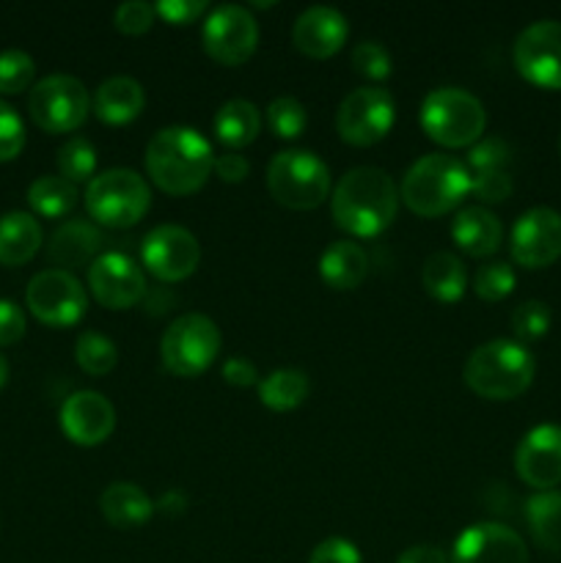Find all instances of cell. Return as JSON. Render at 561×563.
Returning <instances> with one entry per match:
<instances>
[{
    "label": "cell",
    "mask_w": 561,
    "mask_h": 563,
    "mask_svg": "<svg viewBox=\"0 0 561 563\" xmlns=\"http://www.w3.org/2000/svg\"><path fill=\"white\" fill-rule=\"evenodd\" d=\"M220 374H223L226 383L234 385V388H251V385H258V368L253 366L248 357H229V361L223 363V368H220Z\"/></svg>",
    "instance_id": "obj_47"
},
{
    "label": "cell",
    "mask_w": 561,
    "mask_h": 563,
    "mask_svg": "<svg viewBox=\"0 0 561 563\" xmlns=\"http://www.w3.org/2000/svg\"><path fill=\"white\" fill-rule=\"evenodd\" d=\"M209 3L207 0H160L154 5V14L163 16L170 25H187V22H196L198 16L207 14Z\"/></svg>",
    "instance_id": "obj_44"
},
{
    "label": "cell",
    "mask_w": 561,
    "mask_h": 563,
    "mask_svg": "<svg viewBox=\"0 0 561 563\" xmlns=\"http://www.w3.org/2000/svg\"><path fill=\"white\" fill-rule=\"evenodd\" d=\"M215 174L226 185H237V181H245V176L251 174V163L245 159V154L226 152L215 157Z\"/></svg>",
    "instance_id": "obj_46"
},
{
    "label": "cell",
    "mask_w": 561,
    "mask_h": 563,
    "mask_svg": "<svg viewBox=\"0 0 561 563\" xmlns=\"http://www.w3.org/2000/svg\"><path fill=\"white\" fill-rule=\"evenodd\" d=\"M143 104H146V91L130 75L108 77L94 93V113L105 124H130L143 113Z\"/></svg>",
    "instance_id": "obj_23"
},
{
    "label": "cell",
    "mask_w": 561,
    "mask_h": 563,
    "mask_svg": "<svg viewBox=\"0 0 561 563\" xmlns=\"http://www.w3.org/2000/svg\"><path fill=\"white\" fill-rule=\"evenodd\" d=\"M515 471L522 484L537 493H548L561 484V427L539 423L515 451Z\"/></svg>",
    "instance_id": "obj_17"
},
{
    "label": "cell",
    "mask_w": 561,
    "mask_h": 563,
    "mask_svg": "<svg viewBox=\"0 0 561 563\" xmlns=\"http://www.w3.org/2000/svg\"><path fill=\"white\" fill-rule=\"evenodd\" d=\"M399 201V187L383 168L358 165L333 187L330 212L341 231L358 240H372L394 223Z\"/></svg>",
    "instance_id": "obj_1"
},
{
    "label": "cell",
    "mask_w": 561,
    "mask_h": 563,
    "mask_svg": "<svg viewBox=\"0 0 561 563\" xmlns=\"http://www.w3.org/2000/svg\"><path fill=\"white\" fill-rule=\"evenodd\" d=\"M28 110L33 124L44 132H75L91 110V97L82 80L72 75H47L28 93Z\"/></svg>",
    "instance_id": "obj_9"
},
{
    "label": "cell",
    "mask_w": 561,
    "mask_h": 563,
    "mask_svg": "<svg viewBox=\"0 0 561 563\" xmlns=\"http://www.w3.org/2000/svg\"><path fill=\"white\" fill-rule=\"evenodd\" d=\"M350 22L333 5H311L295 20V47L308 58H330L344 47Z\"/></svg>",
    "instance_id": "obj_20"
},
{
    "label": "cell",
    "mask_w": 561,
    "mask_h": 563,
    "mask_svg": "<svg viewBox=\"0 0 561 563\" xmlns=\"http://www.w3.org/2000/svg\"><path fill=\"white\" fill-rule=\"evenodd\" d=\"M75 361L91 377H105L119 363V350H116L108 335L97 333V330H86L75 341Z\"/></svg>",
    "instance_id": "obj_32"
},
{
    "label": "cell",
    "mask_w": 561,
    "mask_h": 563,
    "mask_svg": "<svg viewBox=\"0 0 561 563\" xmlns=\"http://www.w3.org/2000/svg\"><path fill=\"white\" fill-rule=\"evenodd\" d=\"M58 170L66 181L80 185V181H91L97 176V148L91 146L88 137H69L64 146L58 148Z\"/></svg>",
    "instance_id": "obj_33"
},
{
    "label": "cell",
    "mask_w": 561,
    "mask_h": 563,
    "mask_svg": "<svg viewBox=\"0 0 561 563\" xmlns=\"http://www.w3.org/2000/svg\"><path fill=\"white\" fill-rule=\"evenodd\" d=\"M311 394L308 374L300 368H275L258 379V401L273 412L297 410Z\"/></svg>",
    "instance_id": "obj_30"
},
{
    "label": "cell",
    "mask_w": 561,
    "mask_h": 563,
    "mask_svg": "<svg viewBox=\"0 0 561 563\" xmlns=\"http://www.w3.org/2000/svg\"><path fill=\"white\" fill-rule=\"evenodd\" d=\"M42 225L31 212H6L0 218V264L22 267L42 247Z\"/></svg>",
    "instance_id": "obj_27"
},
{
    "label": "cell",
    "mask_w": 561,
    "mask_h": 563,
    "mask_svg": "<svg viewBox=\"0 0 561 563\" xmlns=\"http://www.w3.org/2000/svg\"><path fill=\"white\" fill-rule=\"evenodd\" d=\"M88 286L97 302L113 311L138 306L146 297V275L127 253L108 251L99 253L88 267Z\"/></svg>",
    "instance_id": "obj_16"
},
{
    "label": "cell",
    "mask_w": 561,
    "mask_h": 563,
    "mask_svg": "<svg viewBox=\"0 0 561 563\" xmlns=\"http://www.w3.org/2000/svg\"><path fill=\"white\" fill-rule=\"evenodd\" d=\"M25 302L33 317L50 328H72L86 317L88 297L80 280L66 269H42L25 289Z\"/></svg>",
    "instance_id": "obj_11"
},
{
    "label": "cell",
    "mask_w": 561,
    "mask_h": 563,
    "mask_svg": "<svg viewBox=\"0 0 561 563\" xmlns=\"http://www.w3.org/2000/svg\"><path fill=\"white\" fill-rule=\"evenodd\" d=\"M6 383H9V361L0 355V388H3Z\"/></svg>",
    "instance_id": "obj_50"
},
{
    "label": "cell",
    "mask_w": 561,
    "mask_h": 563,
    "mask_svg": "<svg viewBox=\"0 0 561 563\" xmlns=\"http://www.w3.org/2000/svg\"><path fill=\"white\" fill-rule=\"evenodd\" d=\"M61 429L82 449L105 443L116 429V410L97 390H77L61 405Z\"/></svg>",
    "instance_id": "obj_19"
},
{
    "label": "cell",
    "mask_w": 561,
    "mask_h": 563,
    "mask_svg": "<svg viewBox=\"0 0 561 563\" xmlns=\"http://www.w3.org/2000/svg\"><path fill=\"white\" fill-rule=\"evenodd\" d=\"M308 563H363L361 550L344 537H328L311 550Z\"/></svg>",
    "instance_id": "obj_43"
},
{
    "label": "cell",
    "mask_w": 561,
    "mask_h": 563,
    "mask_svg": "<svg viewBox=\"0 0 561 563\" xmlns=\"http://www.w3.org/2000/svg\"><path fill=\"white\" fill-rule=\"evenodd\" d=\"M154 16H157L154 5H148L146 0H127L116 9L113 25L127 36H143L146 31H152Z\"/></svg>",
    "instance_id": "obj_42"
},
{
    "label": "cell",
    "mask_w": 561,
    "mask_h": 563,
    "mask_svg": "<svg viewBox=\"0 0 561 563\" xmlns=\"http://www.w3.org/2000/svg\"><path fill=\"white\" fill-rule=\"evenodd\" d=\"M396 563H449V559L438 544H413V548L402 550Z\"/></svg>",
    "instance_id": "obj_48"
},
{
    "label": "cell",
    "mask_w": 561,
    "mask_h": 563,
    "mask_svg": "<svg viewBox=\"0 0 561 563\" xmlns=\"http://www.w3.org/2000/svg\"><path fill=\"white\" fill-rule=\"evenodd\" d=\"M559 154H561V137H559Z\"/></svg>",
    "instance_id": "obj_51"
},
{
    "label": "cell",
    "mask_w": 561,
    "mask_h": 563,
    "mask_svg": "<svg viewBox=\"0 0 561 563\" xmlns=\"http://www.w3.org/2000/svg\"><path fill=\"white\" fill-rule=\"evenodd\" d=\"M215 137L223 143L229 152H240V148L251 146L262 130V113L251 99H229L220 104V110L212 119Z\"/></svg>",
    "instance_id": "obj_26"
},
{
    "label": "cell",
    "mask_w": 561,
    "mask_h": 563,
    "mask_svg": "<svg viewBox=\"0 0 561 563\" xmlns=\"http://www.w3.org/2000/svg\"><path fill=\"white\" fill-rule=\"evenodd\" d=\"M487 110L476 93L465 88H435L421 102V130L446 148L473 146L482 141Z\"/></svg>",
    "instance_id": "obj_5"
},
{
    "label": "cell",
    "mask_w": 561,
    "mask_h": 563,
    "mask_svg": "<svg viewBox=\"0 0 561 563\" xmlns=\"http://www.w3.org/2000/svg\"><path fill=\"white\" fill-rule=\"evenodd\" d=\"M369 275V256L358 242L336 240L319 256V278L336 291H352Z\"/></svg>",
    "instance_id": "obj_24"
},
{
    "label": "cell",
    "mask_w": 561,
    "mask_h": 563,
    "mask_svg": "<svg viewBox=\"0 0 561 563\" xmlns=\"http://www.w3.org/2000/svg\"><path fill=\"white\" fill-rule=\"evenodd\" d=\"M526 522L531 539L539 550L550 555H561V493L548 489L528 498Z\"/></svg>",
    "instance_id": "obj_28"
},
{
    "label": "cell",
    "mask_w": 561,
    "mask_h": 563,
    "mask_svg": "<svg viewBox=\"0 0 561 563\" xmlns=\"http://www.w3.org/2000/svg\"><path fill=\"white\" fill-rule=\"evenodd\" d=\"M204 49L223 66H240L253 58L258 47V22L245 5L226 3L207 14L204 22Z\"/></svg>",
    "instance_id": "obj_13"
},
{
    "label": "cell",
    "mask_w": 561,
    "mask_h": 563,
    "mask_svg": "<svg viewBox=\"0 0 561 563\" xmlns=\"http://www.w3.org/2000/svg\"><path fill=\"white\" fill-rule=\"evenodd\" d=\"M146 170L163 192L190 196L212 176V143L193 126H163L146 146Z\"/></svg>",
    "instance_id": "obj_2"
},
{
    "label": "cell",
    "mask_w": 561,
    "mask_h": 563,
    "mask_svg": "<svg viewBox=\"0 0 561 563\" xmlns=\"http://www.w3.org/2000/svg\"><path fill=\"white\" fill-rule=\"evenodd\" d=\"M512 60L531 86L561 91V22L537 20L522 27L512 47Z\"/></svg>",
    "instance_id": "obj_12"
},
{
    "label": "cell",
    "mask_w": 561,
    "mask_h": 563,
    "mask_svg": "<svg viewBox=\"0 0 561 563\" xmlns=\"http://www.w3.org/2000/svg\"><path fill=\"white\" fill-rule=\"evenodd\" d=\"M267 124L275 137L292 141V137H297L302 130H306L308 113L306 108H302L300 99L278 97L267 104Z\"/></svg>",
    "instance_id": "obj_36"
},
{
    "label": "cell",
    "mask_w": 561,
    "mask_h": 563,
    "mask_svg": "<svg viewBox=\"0 0 561 563\" xmlns=\"http://www.w3.org/2000/svg\"><path fill=\"white\" fill-rule=\"evenodd\" d=\"M154 511H163L165 517H179L187 511V498L179 489H170V493H163V498L154 504Z\"/></svg>",
    "instance_id": "obj_49"
},
{
    "label": "cell",
    "mask_w": 561,
    "mask_h": 563,
    "mask_svg": "<svg viewBox=\"0 0 561 563\" xmlns=\"http://www.w3.org/2000/svg\"><path fill=\"white\" fill-rule=\"evenodd\" d=\"M220 352V330L204 313H182L165 330L160 341V357L165 372L174 377H198L215 363Z\"/></svg>",
    "instance_id": "obj_8"
},
{
    "label": "cell",
    "mask_w": 561,
    "mask_h": 563,
    "mask_svg": "<svg viewBox=\"0 0 561 563\" xmlns=\"http://www.w3.org/2000/svg\"><path fill=\"white\" fill-rule=\"evenodd\" d=\"M25 335V313L16 302L0 300V346L16 344Z\"/></svg>",
    "instance_id": "obj_45"
},
{
    "label": "cell",
    "mask_w": 561,
    "mask_h": 563,
    "mask_svg": "<svg viewBox=\"0 0 561 563\" xmlns=\"http://www.w3.org/2000/svg\"><path fill=\"white\" fill-rule=\"evenodd\" d=\"M396 102L388 88L361 86L341 99L336 110V130L350 146H374L391 132Z\"/></svg>",
    "instance_id": "obj_10"
},
{
    "label": "cell",
    "mask_w": 561,
    "mask_h": 563,
    "mask_svg": "<svg viewBox=\"0 0 561 563\" xmlns=\"http://www.w3.org/2000/svg\"><path fill=\"white\" fill-rule=\"evenodd\" d=\"M471 196V170L451 154H424L405 170L399 198L418 218H440Z\"/></svg>",
    "instance_id": "obj_3"
},
{
    "label": "cell",
    "mask_w": 561,
    "mask_h": 563,
    "mask_svg": "<svg viewBox=\"0 0 561 563\" xmlns=\"http://www.w3.org/2000/svg\"><path fill=\"white\" fill-rule=\"evenodd\" d=\"M421 284L429 297L440 302H457L468 289L465 264L449 251H438L427 256L421 269Z\"/></svg>",
    "instance_id": "obj_29"
},
{
    "label": "cell",
    "mask_w": 561,
    "mask_h": 563,
    "mask_svg": "<svg viewBox=\"0 0 561 563\" xmlns=\"http://www.w3.org/2000/svg\"><path fill=\"white\" fill-rule=\"evenodd\" d=\"M25 146V124L22 115L0 99V163H9Z\"/></svg>",
    "instance_id": "obj_41"
},
{
    "label": "cell",
    "mask_w": 561,
    "mask_h": 563,
    "mask_svg": "<svg viewBox=\"0 0 561 563\" xmlns=\"http://www.w3.org/2000/svg\"><path fill=\"white\" fill-rule=\"evenodd\" d=\"M102 517L119 531H132L152 520L154 500L132 482H113L99 495Z\"/></svg>",
    "instance_id": "obj_25"
},
{
    "label": "cell",
    "mask_w": 561,
    "mask_h": 563,
    "mask_svg": "<svg viewBox=\"0 0 561 563\" xmlns=\"http://www.w3.org/2000/svg\"><path fill=\"white\" fill-rule=\"evenodd\" d=\"M77 185L66 181L64 176H38L28 187V203L42 218H64L77 207Z\"/></svg>",
    "instance_id": "obj_31"
},
{
    "label": "cell",
    "mask_w": 561,
    "mask_h": 563,
    "mask_svg": "<svg viewBox=\"0 0 561 563\" xmlns=\"http://www.w3.org/2000/svg\"><path fill=\"white\" fill-rule=\"evenodd\" d=\"M454 563H528V548L509 526L473 522L457 537Z\"/></svg>",
    "instance_id": "obj_18"
},
{
    "label": "cell",
    "mask_w": 561,
    "mask_h": 563,
    "mask_svg": "<svg viewBox=\"0 0 561 563\" xmlns=\"http://www.w3.org/2000/svg\"><path fill=\"white\" fill-rule=\"evenodd\" d=\"M350 60L352 69H355L358 75L369 77V80H385V77H391V71H394V58H391V53L380 42L355 44Z\"/></svg>",
    "instance_id": "obj_38"
},
{
    "label": "cell",
    "mask_w": 561,
    "mask_h": 563,
    "mask_svg": "<svg viewBox=\"0 0 561 563\" xmlns=\"http://www.w3.org/2000/svg\"><path fill=\"white\" fill-rule=\"evenodd\" d=\"M99 251H102V231L88 220H66L53 231L47 245L50 262L58 264V269H66V273L82 264L91 267Z\"/></svg>",
    "instance_id": "obj_21"
},
{
    "label": "cell",
    "mask_w": 561,
    "mask_h": 563,
    "mask_svg": "<svg viewBox=\"0 0 561 563\" xmlns=\"http://www.w3.org/2000/svg\"><path fill=\"white\" fill-rule=\"evenodd\" d=\"M267 187L286 209L308 212L330 196V168L308 148H286L270 159Z\"/></svg>",
    "instance_id": "obj_7"
},
{
    "label": "cell",
    "mask_w": 561,
    "mask_h": 563,
    "mask_svg": "<svg viewBox=\"0 0 561 563\" xmlns=\"http://www.w3.org/2000/svg\"><path fill=\"white\" fill-rule=\"evenodd\" d=\"M537 374L531 350L520 341L493 339L476 346L465 361L462 377L476 396L490 401H509L526 394Z\"/></svg>",
    "instance_id": "obj_4"
},
{
    "label": "cell",
    "mask_w": 561,
    "mask_h": 563,
    "mask_svg": "<svg viewBox=\"0 0 561 563\" xmlns=\"http://www.w3.org/2000/svg\"><path fill=\"white\" fill-rule=\"evenodd\" d=\"M512 148L509 143L501 137H484V141L473 143L468 152V170L479 174V170H509Z\"/></svg>",
    "instance_id": "obj_39"
},
{
    "label": "cell",
    "mask_w": 561,
    "mask_h": 563,
    "mask_svg": "<svg viewBox=\"0 0 561 563\" xmlns=\"http://www.w3.org/2000/svg\"><path fill=\"white\" fill-rule=\"evenodd\" d=\"M509 251L522 269H544L561 258V212L534 207L515 220Z\"/></svg>",
    "instance_id": "obj_15"
},
{
    "label": "cell",
    "mask_w": 561,
    "mask_h": 563,
    "mask_svg": "<svg viewBox=\"0 0 561 563\" xmlns=\"http://www.w3.org/2000/svg\"><path fill=\"white\" fill-rule=\"evenodd\" d=\"M451 240L473 258L493 256L504 240V225L487 207H465L451 220Z\"/></svg>",
    "instance_id": "obj_22"
},
{
    "label": "cell",
    "mask_w": 561,
    "mask_h": 563,
    "mask_svg": "<svg viewBox=\"0 0 561 563\" xmlns=\"http://www.w3.org/2000/svg\"><path fill=\"white\" fill-rule=\"evenodd\" d=\"M148 207H152V190L146 179L132 168L102 170L86 187L88 214L108 229L141 223Z\"/></svg>",
    "instance_id": "obj_6"
},
{
    "label": "cell",
    "mask_w": 561,
    "mask_h": 563,
    "mask_svg": "<svg viewBox=\"0 0 561 563\" xmlns=\"http://www.w3.org/2000/svg\"><path fill=\"white\" fill-rule=\"evenodd\" d=\"M550 324H553V313H550L548 302L542 300H526L512 311V330H515L520 344L544 339Z\"/></svg>",
    "instance_id": "obj_35"
},
{
    "label": "cell",
    "mask_w": 561,
    "mask_h": 563,
    "mask_svg": "<svg viewBox=\"0 0 561 563\" xmlns=\"http://www.w3.org/2000/svg\"><path fill=\"white\" fill-rule=\"evenodd\" d=\"M517 275L515 267L506 262H487L473 275V291L484 302H501L515 291Z\"/></svg>",
    "instance_id": "obj_34"
},
{
    "label": "cell",
    "mask_w": 561,
    "mask_h": 563,
    "mask_svg": "<svg viewBox=\"0 0 561 563\" xmlns=\"http://www.w3.org/2000/svg\"><path fill=\"white\" fill-rule=\"evenodd\" d=\"M141 258L143 267L154 278L165 280V284H179L198 269L201 245H198L196 234L187 231L185 225L163 223L143 236Z\"/></svg>",
    "instance_id": "obj_14"
},
{
    "label": "cell",
    "mask_w": 561,
    "mask_h": 563,
    "mask_svg": "<svg viewBox=\"0 0 561 563\" xmlns=\"http://www.w3.org/2000/svg\"><path fill=\"white\" fill-rule=\"evenodd\" d=\"M36 64L25 49L9 47L0 53V93H20L31 88Z\"/></svg>",
    "instance_id": "obj_37"
},
{
    "label": "cell",
    "mask_w": 561,
    "mask_h": 563,
    "mask_svg": "<svg viewBox=\"0 0 561 563\" xmlns=\"http://www.w3.org/2000/svg\"><path fill=\"white\" fill-rule=\"evenodd\" d=\"M515 190V179L509 170H479L471 174V196L482 203H501Z\"/></svg>",
    "instance_id": "obj_40"
}]
</instances>
